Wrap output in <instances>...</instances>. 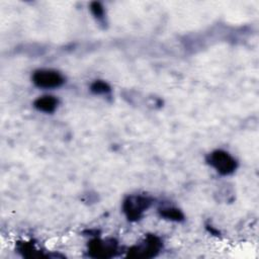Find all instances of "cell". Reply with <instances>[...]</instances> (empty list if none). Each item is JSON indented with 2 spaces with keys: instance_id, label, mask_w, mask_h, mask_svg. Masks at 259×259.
Here are the masks:
<instances>
[{
  "instance_id": "1",
  "label": "cell",
  "mask_w": 259,
  "mask_h": 259,
  "mask_svg": "<svg viewBox=\"0 0 259 259\" xmlns=\"http://www.w3.org/2000/svg\"><path fill=\"white\" fill-rule=\"evenodd\" d=\"M153 199L147 195L134 194L127 196L122 203V210L128 221H139L144 212L152 205Z\"/></svg>"
},
{
  "instance_id": "2",
  "label": "cell",
  "mask_w": 259,
  "mask_h": 259,
  "mask_svg": "<svg viewBox=\"0 0 259 259\" xmlns=\"http://www.w3.org/2000/svg\"><path fill=\"white\" fill-rule=\"evenodd\" d=\"M206 162L221 175H231L238 168L237 160L224 150H214L209 153Z\"/></svg>"
},
{
  "instance_id": "3",
  "label": "cell",
  "mask_w": 259,
  "mask_h": 259,
  "mask_svg": "<svg viewBox=\"0 0 259 259\" xmlns=\"http://www.w3.org/2000/svg\"><path fill=\"white\" fill-rule=\"evenodd\" d=\"M32 83L42 89L59 88L65 83V77L53 69H38L31 76Z\"/></svg>"
},
{
  "instance_id": "4",
  "label": "cell",
  "mask_w": 259,
  "mask_h": 259,
  "mask_svg": "<svg viewBox=\"0 0 259 259\" xmlns=\"http://www.w3.org/2000/svg\"><path fill=\"white\" fill-rule=\"evenodd\" d=\"M162 248V241L156 235H147L142 244L133 246L127 251L128 257H153L156 256Z\"/></svg>"
},
{
  "instance_id": "5",
  "label": "cell",
  "mask_w": 259,
  "mask_h": 259,
  "mask_svg": "<svg viewBox=\"0 0 259 259\" xmlns=\"http://www.w3.org/2000/svg\"><path fill=\"white\" fill-rule=\"evenodd\" d=\"M117 251V243L114 240L93 239L88 244V253L94 258L111 257Z\"/></svg>"
},
{
  "instance_id": "6",
  "label": "cell",
  "mask_w": 259,
  "mask_h": 259,
  "mask_svg": "<svg viewBox=\"0 0 259 259\" xmlns=\"http://www.w3.org/2000/svg\"><path fill=\"white\" fill-rule=\"evenodd\" d=\"M59 104L58 98L53 95H44L36 98L33 102V106L35 109L46 113L54 112Z\"/></svg>"
},
{
  "instance_id": "7",
  "label": "cell",
  "mask_w": 259,
  "mask_h": 259,
  "mask_svg": "<svg viewBox=\"0 0 259 259\" xmlns=\"http://www.w3.org/2000/svg\"><path fill=\"white\" fill-rule=\"evenodd\" d=\"M161 218L173 222H182L184 220L183 212L176 207H163L159 209Z\"/></svg>"
},
{
  "instance_id": "8",
  "label": "cell",
  "mask_w": 259,
  "mask_h": 259,
  "mask_svg": "<svg viewBox=\"0 0 259 259\" xmlns=\"http://www.w3.org/2000/svg\"><path fill=\"white\" fill-rule=\"evenodd\" d=\"M17 250L19 253H21L25 257L40 256V253L33 247V245L31 243H27V242L18 243Z\"/></svg>"
},
{
  "instance_id": "9",
  "label": "cell",
  "mask_w": 259,
  "mask_h": 259,
  "mask_svg": "<svg viewBox=\"0 0 259 259\" xmlns=\"http://www.w3.org/2000/svg\"><path fill=\"white\" fill-rule=\"evenodd\" d=\"M90 91L94 94L101 95V94H107L111 91V87L109 84L102 80H96L94 81L90 86Z\"/></svg>"
},
{
  "instance_id": "10",
  "label": "cell",
  "mask_w": 259,
  "mask_h": 259,
  "mask_svg": "<svg viewBox=\"0 0 259 259\" xmlns=\"http://www.w3.org/2000/svg\"><path fill=\"white\" fill-rule=\"evenodd\" d=\"M90 10L92 12V14L94 15L95 18H97L98 20L103 19L104 17V8L102 6V4L100 2H92L90 4Z\"/></svg>"
}]
</instances>
